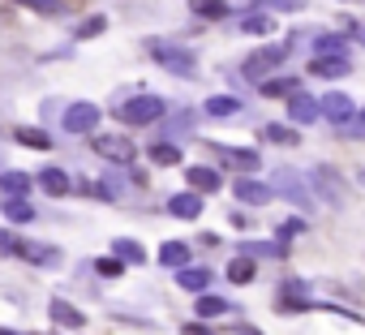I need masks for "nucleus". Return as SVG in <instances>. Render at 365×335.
<instances>
[{"label": "nucleus", "instance_id": "36", "mask_svg": "<svg viewBox=\"0 0 365 335\" xmlns=\"http://www.w3.org/2000/svg\"><path fill=\"white\" fill-rule=\"evenodd\" d=\"M0 254H18V237L9 228H0Z\"/></svg>", "mask_w": 365, "mask_h": 335}, {"label": "nucleus", "instance_id": "18", "mask_svg": "<svg viewBox=\"0 0 365 335\" xmlns=\"http://www.w3.org/2000/svg\"><path fill=\"white\" fill-rule=\"evenodd\" d=\"M309 73L314 78H344L348 73V56H314L309 61Z\"/></svg>", "mask_w": 365, "mask_h": 335}, {"label": "nucleus", "instance_id": "37", "mask_svg": "<svg viewBox=\"0 0 365 335\" xmlns=\"http://www.w3.org/2000/svg\"><path fill=\"white\" fill-rule=\"evenodd\" d=\"M99 275H120V262L116 258H99Z\"/></svg>", "mask_w": 365, "mask_h": 335}, {"label": "nucleus", "instance_id": "21", "mask_svg": "<svg viewBox=\"0 0 365 335\" xmlns=\"http://www.w3.org/2000/svg\"><path fill=\"white\" fill-rule=\"evenodd\" d=\"M146 155H150L155 168H172V163H180V146H176V142H155Z\"/></svg>", "mask_w": 365, "mask_h": 335}, {"label": "nucleus", "instance_id": "17", "mask_svg": "<svg viewBox=\"0 0 365 335\" xmlns=\"http://www.w3.org/2000/svg\"><path fill=\"white\" fill-rule=\"evenodd\" d=\"M279 181H284V185H271L275 194H284V198H292L297 207H309V190H305V185L297 181V172H288V168H284V172H279Z\"/></svg>", "mask_w": 365, "mask_h": 335}, {"label": "nucleus", "instance_id": "7", "mask_svg": "<svg viewBox=\"0 0 365 335\" xmlns=\"http://www.w3.org/2000/svg\"><path fill=\"white\" fill-rule=\"evenodd\" d=\"M232 194H237V202H245V207H267V202L275 198V190H271L267 181H254V177H241V181L232 185Z\"/></svg>", "mask_w": 365, "mask_h": 335}, {"label": "nucleus", "instance_id": "9", "mask_svg": "<svg viewBox=\"0 0 365 335\" xmlns=\"http://www.w3.org/2000/svg\"><path fill=\"white\" fill-rule=\"evenodd\" d=\"M35 185H39L43 194H52V198H65V194L73 190V181H69L65 168H43V172L35 177Z\"/></svg>", "mask_w": 365, "mask_h": 335}, {"label": "nucleus", "instance_id": "24", "mask_svg": "<svg viewBox=\"0 0 365 335\" xmlns=\"http://www.w3.org/2000/svg\"><path fill=\"white\" fill-rule=\"evenodd\" d=\"M254 9H258V14H271V18H275V14H301L305 0H258Z\"/></svg>", "mask_w": 365, "mask_h": 335}, {"label": "nucleus", "instance_id": "39", "mask_svg": "<svg viewBox=\"0 0 365 335\" xmlns=\"http://www.w3.org/2000/svg\"><path fill=\"white\" fill-rule=\"evenodd\" d=\"M185 335H211L207 326H185Z\"/></svg>", "mask_w": 365, "mask_h": 335}, {"label": "nucleus", "instance_id": "13", "mask_svg": "<svg viewBox=\"0 0 365 335\" xmlns=\"http://www.w3.org/2000/svg\"><path fill=\"white\" fill-rule=\"evenodd\" d=\"M18 254L31 262V267H56L61 262V254H56V245H35V241H18Z\"/></svg>", "mask_w": 365, "mask_h": 335}, {"label": "nucleus", "instance_id": "29", "mask_svg": "<svg viewBox=\"0 0 365 335\" xmlns=\"http://www.w3.org/2000/svg\"><path fill=\"white\" fill-rule=\"evenodd\" d=\"M241 249H245V258H279L284 254V245H275V241H250Z\"/></svg>", "mask_w": 365, "mask_h": 335}, {"label": "nucleus", "instance_id": "11", "mask_svg": "<svg viewBox=\"0 0 365 335\" xmlns=\"http://www.w3.org/2000/svg\"><path fill=\"white\" fill-rule=\"evenodd\" d=\"M168 215H176V220H198L202 215V198L190 190V194H172L168 198Z\"/></svg>", "mask_w": 365, "mask_h": 335}, {"label": "nucleus", "instance_id": "3", "mask_svg": "<svg viewBox=\"0 0 365 335\" xmlns=\"http://www.w3.org/2000/svg\"><path fill=\"white\" fill-rule=\"evenodd\" d=\"M288 56V48H275V43H267V48H258V52H250L245 61H241V73L245 78H267V73H275V65Z\"/></svg>", "mask_w": 365, "mask_h": 335}, {"label": "nucleus", "instance_id": "4", "mask_svg": "<svg viewBox=\"0 0 365 335\" xmlns=\"http://www.w3.org/2000/svg\"><path fill=\"white\" fill-rule=\"evenodd\" d=\"M61 120H65V133H95V129H99V120H103V112H99L95 103H86V99H82V103H69Z\"/></svg>", "mask_w": 365, "mask_h": 335}, {"label": "nucleus", "instance_id": "23", "mask_svg": "<svg viewBox=\"0 0 365 335\" xmlns=\"http://www.w3.org/2000/svg\"><path fill=\"white\" fill-rule=\"evenodd\" d=\"M52 318H56L61 326H82V322H86V318H82V309H73V305H69V301H61V297L52 301Z\"/></svg>", "mask_w": 365, "mask_h": 335}, {"label": "nucleus", "instance_id": "19", "mask_svg": "<svg viewBox=\"0 0 365 335\" xmlns=\"http://www.w3.org/2000/svg\"><path fill=\"white\" fill-rule=\"evenodd\" d=\"M202 112H207V116H215V120H228V116H237V112H241V99H232V95H211Z\"/></svg>", "mask_w": 365, "mask_h": 335}, {"label": "nucleus", "instance_id": "34", "mask_svg": "<svg viewBox=\"0 0 365 335\" xmlns=\"http://www.w3.org/2000/svg\"><path fill=\"white\" fill-rule=\"evenodd\" d=\"M198 314H202V318H207V314H228V301L207 292V297H198Z\"/></svg>", "mask_w": 365, "mask_h": 335}, {"label": "nucleus", "instance_id": "33", "mask_svg": "<svg viewBox=\"0 0 365 335\" xmlns=\"http://www.w3.org/2000/svg\"><path fill=\"white\" fill-rule=\"evenodd\" d=\"M262 91H267V95H288V99H292V95H297V78H275V82H262Z\"/></svg>", "mask_w": 365, "mask_h": 335}, {"label": "nucleus", "instance_id": "31", "mask_svg": "<svg viewBox=\"0 0 365 335\" xmlns=\"http://www.w3.org/2000/svg\"><path fill=\"white\" fill-rule=\"evenodd\" d=\"M190 9H194L198 18H211V22L228 14V9H224V0H190Z\"/></svg>", "mask_w": 365, "mask_h": 335}, {"label": "nucleus", "instance_id": "2", "mask_svg": "<svg viewBox=\"0 0 365 335\" xmlns=\"http://www.w3.org/2000/svg\"><path fill=\"white\" fill-rule=\"evenodd\" d=\"M150 56L172 73V78H198V56L180 43H150Z\"/></svg>", "mask_w": 365, "mask_h": 335}, {"label": "nucleus", "instance_id": "14", "mask_svg": "<svg viewBox=\"0 0 365 335\" xmlns=\"http://www.w3.org/2000/svg\"><path fill=\"white\" fill-rule=\"evenodd\" d=\"M159 262L172 267V271H185L190 267V245L185 241H163L159 245Z\"/></svg>", "mask_w": 365, "mask_h": 335}, {"label": "nucleus", "instance_id": "8", "mask_svg": "<svg viewBox=\"0 0 365 335\" xmlns=\"http://www.w3.org/2000/svg\"><path fill=\"white\" fill-rule=\"evenodd\" d=\"M318 116H322V103H318L314 95L297 91V95L288 99V120H292V125H314Z\"/></svg>", "mask_w": 365, "mask_h": 335}, {"label": "nucleus", "instance_id": "10", "mask_svg": "<svg viewBox=\"0 0 365 335\" xmlns=\"http://www.w3.org/2000/svg\"><path fill=\"white\" fill-rule=\"evenodd\" d=\"M185 181H190V190L202 198V194H215L220 190V172L215 168H202V163H194V168H185Z\"/></svg>", "mask_w": 365, "mask_h": 335}, {"label": "nucleus", "instance_id": "27", "mask_svg": "<svg viewBox=\"0 0 365 335\" xmlns=\"http://www.w3.org/2000/svg\"><path fill=\"white\" fill-rule=\"evenodd\" d=\"M318 194L327 198V202H339V190H335V168H318Z\"/></svg>", "mask_w": 365, "mask_h": 335}, {"label": "nucleus", "instance_id": "5", "mask_svg": "<svg viewBox=\"0 0 365 335\" xmlns=\"http://www.w3.org/2000/svg\"><path fill=\"white\" fill-rule=\"evenodd\" d=\"M95 150H99L108 163H133V159H138V146H133L129 138H120V133H103V138H95Z\"/></svg>", "mask_w": 365, "mask_h": 335}, {"label": "nucleus", "instance_id": "20", "mask_svg": "<svg viewBox=\"0 0 365 335\" xmlns=\"http://www.w3.org/2000/svg\"><path fill=\"white\" fill-rule=\"evenodd\" d=\"M0 207H5V215H9L14 224H31V220L39 215V211H35L26 198H0Z\"/></svg>", "mask_w": 365, "mask_h": 335}, {"label": "nucleus", "instance_id": "30", "mask_svg": "<svg viewBox=\"0 0 365 335\" xmlns=\"http://www.w3.org/2000/svg\"><path fill=\"white\" fill-rule=\"evenodd\" d=\"M228 159L241 168V172H258V168H262V155L258 150H228Z\"/></svg>", "mask_w": 365, "mask_h": 335}, {"label": "nucleus", "instance_id": "26", "mask_svg": "<svg viewBox=\"0 0 365 335\" xmlns=\"http://www.w3.org/2000/svg\"><path fill=\"white\" fill-rule=\"evenodd\" d=\"M228 279H232V284H250V279H254V258H245V254L232 258V262H228Z\"/></svg>", "mask_w": 365, "mask_h": 335}, {"label": "nucleus", "instance_id": "15", "mask_svg": "<svg viewBox=\"0 0 365 335\" xmlns=\"http://www.w3.org/2000/svg\"><path fill=\"white\" fill-rule=\"evenodd\" d=\"M112 258H116L120 267H125V262H138V267H142V262H146V249H142V241H133V237H116V241H112Z\"/></svg>", "mask_w": 365, "mask_h": 335}, {"label": "nucleus", "instance_id": "12", "mask_svg": "<svg viewBox=\"0 0 365 335\" xmlns=\"http://www.w3.org/2000/svg\"><path fill=\"white\" fill-rule=\"evenodd\" d=\"M35 190L31 172H0V198H26Z\"/></svg>", "mask_w": 365, "mask_h": 335}, {"label": "nucleus", "instance_id": "22", "mask_svg": "<svg viewBox=\"0 0 365 335\" xmlns=\"http://www.w3.org/2000/svg\"><path fill=\"white\" fill-rule=\"evenodd\" d=\"M262 138H267V142H279V146H297V142H301V133H297L292 125H275V120L262 129Z\"/></svg>", "mask_w": 365, "mask_h": 335}, {"label": "nucleus", "instance_id": "1", "mask_svg": "<svg viewBox=\"0 0 365 335\" xmlns=\"http://www.w3.org/2000/svg\"><path fill=\"white\" fill-rule=\"evenodd\" d=\"M163 112H168V103L159 95H133V99H125L116 108V120L129 125V129H146V125H159Z\"/></svg>", "mask_w": 365, "mask_h": 335}, {"label": "nucleus", "instance_id": "25", "mask_svg": "<svg viewBox=\"0 0 365 335\" xmlns=\"http://www.w3.org/2000/svg\"><path fill=\"white\" fill-rule=\"evenodd\" d=\"M241 31L245 35H271L275 31V18L271 14H250V18H241Z\"/></svg>", "mask_w": 365, "mask_h": 335}, {"label": "nucleus", "instance_id": "32", "mask_svg": "<svg viewBox=\"0 0 365 335\" xmlns=\"http://www.w3.org/2000/svg\"><path fill=\"white\" fill-rule=\"evenodd\" d=\"M103 26H108V18L95 14V18H86V22L78 26V39H95V35H103Z\"/></svg>", "mask_w": 365, "mask_h": 335}, {"label": "nucleus", "instance_id": "16", "mask_svg": "<svg viewBox=\"0 0 365 335\" xmlns=\"http://www.w3.org/2000/svg\"><path fill=\"white\" fill-rule=\"evenodd\" d=\"M176 284L185 288V292L207 297V288H211V271H202V267H185V271H176Z\"/></svg>", "mask_w": 365, "mask_h": 335}, {"label": "nucleus", "instance_id": "28", "mask_svg": "<svg viewBox=\"0 0 365 335\" xmlns=\"http://www.w3.org/2000/svg\"><path fill=\"white\" fill-rule=\"evenodd\" d=\"M18 142L31 146V150H52V138L43 129H18Z\"/></svg>", "mask_w": 365, "mask_h": 335}, {"label": "nucleus", "instance_id": "38", "mask_svg": "<svg viewBox=\"0 0 365 335\" xmlns=\"http://www.w3.org/2000/svg\"><path fill=\"white\" fill-rule=\"evenodd\" d=\"M352 129H356V133L365 138V112H356V116H352Z\"/></svg>", "mask_w": 365, "mask_h": 335}, {"label": "nucleus", "instance_id": "6", "mask_svg": "<svg viewBox=\"0 0 365 335\" xmlns=\"http://www.w3.org/2000/svg\"><path fill=\"white\" fill-rule=\"evenodd\" d=\"M318 103H322V116H327L331 125H339V129L352 125V116H356V103H352L344 91H331V95H322Z\"/></svg>", "mask_w": 365, "mask_h": 335}, {"label": "nucleus", "instance_id": "35", "mask_svg": "<svg viewBox=\"0 0 365 335\" xmlns=\"http://www.w3.org/2000/svg\"><path fill=\"white\" fill-rule=\"evenodd\" d=\"M22 5H26V9H39V14H52V18L69 9V5H65V0H22Z\"/></svg>", "mask_w": 365, "mask_h": 335}]
</instances>
